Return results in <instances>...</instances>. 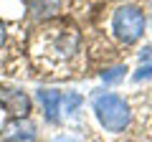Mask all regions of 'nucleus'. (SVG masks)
Returning <instances> with one entry per match:
<instances>
[{
    "label": "nucleus",
    "instance_id": "nucleus-1",
    "mask_svg": "<svg viewBox=\"0 0 152 142\" xmlns=\"http://www.w3.org/2000/svg\"><path fill=\"white\" fill-rule=\"evenodd\" d=\"M79 31L74 26H48L41 28V33L33 41V48L38 56H46V61H71L79 51Z\"/></svg>",
    "mask_w": 152,
    "mask_h": 142
},
{
    "label": "nucleus",
    "instance_id": "nucleus-2",
    "mask_svg": "<svg viewBox=\"0 0 152 142\" xmlns=\"http://www.w3.org/2000/svg\"><path fill=\"white\" fill-rule=\"evenodd\" d=\"M94 114L102 122V127L107 132H124L132 122L129 104L119 97V94L104 91L94 97Z\"/></svg>",
    "mask_w": 152,
    "mask_h": 142
},
{
    "label": "nucleus",
    "instance_id": "nucleus-3",
    "mask_svg": "<svg viewBox=\"0 0 152 142\" xmlns=\"http://www.w3.org/2000/svg\"><path fill=\"white\" fill-rule=\"evenodd\" d=\"M147 18L137 5H122L112 18V31L122 43H137L145 33Z\"/></svg>",
    "mask_w": 152,
    "mask_h": 142
},
{
    "label": "nucleus",
    "instance_id": "nucleus-4",
    "mask_svg": "<svg viewBox=\"0 0 152 142\" xmlns=\"http://www.w3.org/2000/svg\"><path fill=\"white\" fill-rule=\"evenodd\" d=\"M0 107L10 114V119H26L31 117V97L20 89L0 86Z\"/></svg>",
    "mask_w": 152,
    "mask_h": 142
},
{
    "label": "nucleus",
    "instance_id": "nucleus-5",
    "mask_svg": "<svg viewBox=\"0 0 152 142\" xmlns=\"http://www.w3.org/2000/svg\"><path fill=\"white\" fill-rule=\"evenodd\" d=\"M36 140V124L31 119H10L3 132V142H33Z\"/></svg>",
    "mask_w": 152,
    "mask_h": 142
},
{
    "label": "nucleus",
    "instance_id": "nucleus-6",
    "mask_svg": "<svg viewBox=\"0 0 152 142\" xmlns=\"http://www.w3.org/2000/svg\"><path fill=\"white\" fill-rule=\"evenodd\" d=\"M38 102L43 107L48 122L61 119V91H56V89H38Z\"/></svg>",
    "mask_w": 152,
    "mask_h": 142
},
{
    "label": "nucleus",
    "instance_id": "nucleus-7",
    "mask_svg": "<svg viewBox=\"0 0 152 142\" xmlns=\"http://www.w3.org/2000/svg\"><path fill=\"white\" fill-rule=\"evenodd\" d=\"M61 0H31V8L38 18H51L56 10H58Z\"/></svg>",
    "mask_w": 152,
    "mask_h": 142
},
{
    "label": "nucleus",
    "instance_id": "nucleus-8",
    "mask_svg": "<svg viewBox=\"0 0 152 142\" xmlns=\"http://www.w3.org/2000/svg\"><path fill=\"white\" fill-rule=\"evenodd\" d=\"M81 94L79 91H69V94H61V112H76L79 107H81Z\"/></svg>",
    "mask_w": 152,
    "mask_h": 142
},
{
    "label": "nucleus",
    "instance_id": "nucleus-9",
    "mask_svg": "<svg viewBox=\"0 0 152 142\" xmlns=\"http://www.w3.org/2000/svg\"><path fill=\"white\" fill-rule=\"evenodd\" d=\"M124 76V66H117V69H109L104 74V81H117V79Z\"/></svg>",
    "mask_w": 152,
    "mask_h": 142
},
{
    "label": "nucleus",
    "instance_id": "nucleus-10",
    "mask_svg": "<svg viewBox=\"0 0 152 142\" xmlns=\"http://www.w3.org/2000/svg\"><path fill=\"white\" fill-rule=\"evenodd\" d=\"M147 76H152V64L142 66V69L137 71V74H134V76H132V79H134V81H142V79H147Z\"/></svg>",
    "mask_w": 152,
    "mask_h": 142
},
{
    "label": "nucleus",
    "instance_id": "nucleus-11",
    "mask_svg": "<svg viewBox=\"0 0 152 142\" xmlns=\"http://www.w3.org/2000/svg\"><path fill=\"white\" fill-rule=\"evenodd\" d=\"M140 61H142V64H150V61H152V46H147V48L145 51H140Z\"/></svg>",
    "mask_w": 152,
    "mask_h": 142
},
{
    "label": "nucleus",
    "instance_id": "nucleus-12",
    "mask_svg": "<svg viewBox=\"0 0 152 142\" xmlns=\"http://www.w3.org/2000/svg\"><path fill=\"white\" fill-rule=\"evenodd\" d=\"M5 43V26H3V23H0V46Z\"/></svg>",
    "mask_w": 152,
    "mask_h": 142
}]
</instances>
